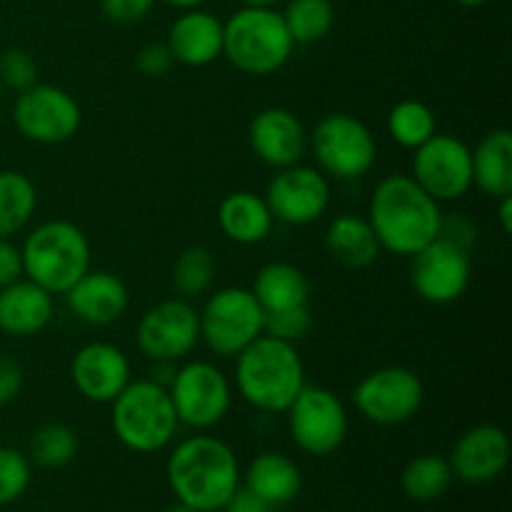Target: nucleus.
<instances>
[{
    "mask_svg": "<svg viewBox=\"0 0 512 512\" xmlns=\"http://www.w3.org/2000/svg\"><path fill=\"white\" fill-rule=\"evenodd\" d=\"M175 503L195 512H220L240 490L238 455L215 435H190L180 440L165 465Z\"/></svg>",
    "mask_w": 512,
    "mask_h": 512,
    "instance_id": "1",
    "label": "nucleus"
},
{
    "mask_svg": "<svg viewBox=\"0 0 512 512\" xmlns=\"http://www.w3.org/2000/svg\"><path fill=\"white\" fill-rule=\"evenodd\" d=\"M365 218L380 248L413 258L438 238L443 210L408 173H393L373 188Z\"/></svg>",
    "mask_w": 512,
    "mask_h": 512,
    "instance_id": "2",
    "label": "nucleus"
},
{
    "mask_svg": "<svg viewBox=\"0 0 512 512\" xmlns=\"http://www.w3.org/2000/svg\"><path fill=\"white\" fill-rule=\"evenodd\" d=\"M233 388L258 413H285L305 388V365L298 348L263 333L235 355Z\"/></svg>",
    "mask_w": 512,
    "mask_h": 512,
    "instance_id": "3",
    "label": "nucleus"
},
{
    "mask_svg": "<svg viewBox=\"0 0 512 512\" xmlns=\"http://www.w3.org/2000/svg\"><path fill=\"white\" fill-rule=\"evenodd\" d=\"M23 273L50 295H65L93 263V248L83 228L70 220H45L28 230L23 245Z\"/></svg>",
    "mask_w": 512,
    "mask_h": 512,
    "instance_id": "4",
    "label": "nucleus"
},
{
    "mask_svg": "<svg viewBox=\"0 0 512 512\" xmlns=\"http://www.w3.org/2000/svg\"><path fill=\"white\" fill-rule=\"evenodd\" d=\"M293 50L280 10L243 5L223 20V58L240 73L255 78L275 75L288 65Z\"/></svg>",
    "mask_w": 512,
    "mask_h": 512,
    "instance_id": "5",
    "label": "nucleus"
},
{
    "mask_svg": "<svg viewBox=\"0 0 512 512\" xmlns=\"http://www.w3.org/2000/svg\"><path fill=\"white\" fill-rule=\"evenodd\" d=\"M110 428L123 448L150 455L173 443L180 420L168 388L143 378L130 380L123 393L110 403Z\"/></svg>",
    "mask_w": 512,
    "mask_h": 512,
    "instance_id": "6",
    "label": "nucleus"
},
{
    "mask_svg": "<svg viewBox=\"0 0 512 512\" xmlns=\"http://www.w3.org/2000/svg\"><path fill=\"white\" fill-rule=\"evenodd\" d=\"M315 168L330 180H360L378 163V140L373 130L350 113H330L308 135Z\"/></svg>",
    "mask_w": 512,
    "mask_h": 512,
    "instance_id": "7",
    "label": "nucleus"
},
{
    "mask_svg": "<svg viewBox=\"0 0 512 512\" xmlns=\"http://www.w3.org/2000/svg\"><path fill=\"white\" fill-rule=\"evenodd\" d=\"M200 343L218 358H235L265 333V310L250 288L228 285L198 310Z\"/></svg>",
    "mask_w": 512,
    "mask_h": 512,
    "instance_id": "8",
    "label": "nucleus"
},
{
    "mask_svg": "<svg viewBox=\"0 0 512 512\" xmlns=\"http://www.w3.org/2000/svg\"><path fill=\"white\" fill-rule=\"evenodd\" d=\"M285 415L295 448L313 458H328L338 453L348 438V408L333 390L320 385L305 383Z\"/></svg>",
    "mask_w": 512,
    "mask_h": 512,
    "instance_id": "9",
    "label": "nucleus"
},
{
    "mask_svg": "<svg viewBox=\"0 0 512 512\" xmlns=\"http://www.w3.org/2000/svg\"><path fill=\"white\" fill-rule=\"evenodd\" d=\"M168 393L180 425L198 433L223 423L233 405V383L210 360H188L180 365Z\"/></svg>",
    "mask_w": 512,
    "mask_h": 512,
    "instance_id": "10",
    "label": "nucleus"
},
{
    "mask_svg": "<svg viewBox=\"0 0 512 512\" xmlns=\"http://www.w3.org/2000/svg\"><path fill=\"white\" fill-rule=\"evenodd\" d=\"M425 385L413 368L385 365L365 375L353 390V405L368 423L395 428L420 413Z\"/></svg>",
    "mask_w": 512,
    "mask_h": 512,
    "instance_id": "11",
    "label": "nucleus"
},
{
    "mask_svg": "<svg viewBox=\"0 0 512 512\" xmlns=\"http://www.w3.org/2000/svg\"><path fill=\"white\" fill-rule=\"evenodd\" d=\"M13 125L30 143L63 145L78 135L83 110L65 88L35 83L15 98Z\"/></svg>",
    "mask_w": 512,
    "mask_h": 512,
    "instance_id": "12",
    "label": "nucleus"
},
{
    "mask_svg": "<svg viewBox=\"0 0 512 512\" xmlns=\"http://www.w3.org/2000/svg\"><path fill=\"white\" fill-rule=\"evenodd\" d=\"M410 178L438 203H455L473 190L470 145L458 135L435 133L413 150Z\"/></svg>",
    "mask_w": 512,
    "mask_h": 512,
    "instance_id": "13",
    "label": "nucleus"
},
{
    "mask_svg": "<svg viewBox=\"0 0 512 512\" xmlns=\"http://www.w3.org/2000/svg\"><path fill=\"white\" fill-rule=\"evenodd\" d=\"M138 350L148 360H185L200 343V320L193 300L168 298L145 310L135 330Z\"/></svg>",
    "mask_w": 512,
    "mask_h": 512,
    "instance_id": "14",
    "label": "nucleus"
},
{
    "mask_svg": "<svg viewBox=\"0 0 512 512\" xmlns=\"http://www.w3.org/2000/svg\"><path fill=\"white\" fill-rule=\"evenodd\" d=\"M263 198L275 220L305 228V225L318 223L328 213L333 188H330L328 175H323L313 165L298 163L275 170Z\"/></svg>",
    "mask_w": 512,
    "mask_h": 512,
    "instance_id": "15",
    "label": "nucleus"
},
{
    "mask_svg": "<svg viewBox=\"0 0 512 512\" xmlns=\"http://www.w3.org/2000/svg\"><path fill=\"white\" fill-rule=\"evenodd\" d=\"M473 278L470 250L435 238L410 258V285L415 295L430 305L458 303Z\"/></svg>",
    "mask_w": 512,
    "mask_h": 512,
    "instance_id": "16",
    "label": "nucleus"
},
{
    "mask_svg": "<svg viewBox=\"0 0 512 512\" xmlns=\"http://www.w3.org/2000/svg\"><path fill=\"white\" fill-rule=\"evenodd\" d=\"M70 380L88 403L110 405L133 380V368H130V360L123 348L95 340V343L83 345L73 355Z\"/></svg>",
    "mask_w": 512,
    "mask_h": 512,
    "instance_id": "17",
    "label": "nucleus"
},
{
    "mask_svg": "<svg viewBox=\"0 0 512 512\" xmlns=\"http://www.w3.org/2000/svg\"><path fill=\"white\" fill-rule=\"evenodd\" d=\"M453 478L468 485H488L508 470L510 438L498 425H473L455 440L448 455Z\"/></svg>",
    "mask_w": 512,
    "mask_h": 512,
    "instance_id": "18",
    "label": "nucleus"
},
{
    "mask_svg": "<svg viewBox=\"0 0 512 512\" xmlns=\"http://www.w3.org/2000/svg\"><path fill=\"white\" fill-rule=\"evenodd\" d=\"M248 143L260 163L283 170L303 163L308 153V130L293 110L270 105L250 120Z\"/></svg>",
    "mask_w": 512,
    "mask_h": 512,
    "instance_id": "19",
    "label": "nucleus"
},
{
    "mask_svg": "<svg viewBox=\"0 0 512 512\" xmlns=\"http://www.w3.org/2000/svg\"><path fill=\"white\" fill-rule=\"evenodd\" d=\"M165 45L173 53L175 65L205 68L223 58V20L205 8L180 10L170 23Z\"/></svg>",
    "mask_w": 512,
    "mask_h": 512,
    "instance_id": "20",
    "label": "nucleus"
},
{
    "mask_svg": "<svg viewBox=\"0 0 512 512\" xmlns=\"http://www.w3.org/2000/svg\"><path fill=\"white\" fill-rule=\"evenodd\" d=\"M70 313L85 325L105 328V325L118 323L125 315L130 303L128 288L123 280L110 270L90 268L73 288L65 293Z\"/></svg>",
    "mask_w": 512,
    "mask_h": 512,
    "instance_id": "21",
    "label": "nucleus"
},
{
    "mask_svg": "<svg viewBox=\"0 0 512 512\" xmlns=\"http://www.w3.org/2000/svg\"><path fill=\"white\" fill-rule=\"evenodd\" d=\"M55 295L20 278L0 288V333L8 338H33L55 318Z\"/></svg>",
    "mask_w": 512,
    "mask_h": 512,
    "instance_id": "22",
    "label": "nucleus"
},
{
    "mask_svg": "<svg viewBox=\"0 0 512 512\" xmlns=\"http://www.w3.org/2000/svg\"><path fill=\"white\" fill-rule=\"evenodd\" d=\"M240 488L253 493L270 508H280V505L293 503L303 490V473H300L298 463L285 453H260L245 468L243 478H240Z\"/></svg>",
    "mask_w": 512,
    "mask_h": 512,
    "instance_id": "23",
    "label": "nucleus"
},
{
    "mask_svg": "<svg viewBox=\"0 0 512 512\" xmlns=\"http://www.w3.org/2000/svg\"><path fill=\"white\" fill-rule=\"evenodd\" d=\"M275 218L263 195L253 190H233L218 205V228L230 243L260 245L273 233Z\"/></svg>",
    "mask_w": 512,
    "mask_h": 512,
    "instance_id": "24",
    "label": "nucleus"
},
{
    "mask_svg": "<svg viewBox=\"0 0 512 512\" xmlns=\"http://www.w3.org/2000/svg\"><path fill=\"white\" fill-rule=\"evenodd\" d=\"M325 250L335 263L350 270H363L378 260L380 243L370 228L368 218L358 213L335 215L325 230Z\"/></svg>",
    "mask_w": 512,
    "mask_h": 512,
    "instance_id": "25",
    "label": "nucleus"
},
{
    "mask_svg": "<svg viewBox=\"0 0 512 512\" xmlns=\"http://www.w3.org/2000/svg\"><path fill=\"white\" fill-rule=\"evenodd\" d=\"M473 160V188L498 200L512 195V133L508 128H495L470 148Z\"/></svg>",
    "mask_w": 512,
    "mask_h": 512,
    "instance_id": "26",
    "label": "nucleus"
},
{
    "mask_svg": "<svg viewBox=\"0 0 512 512\" xmlns=\"http://www.w3.org/2000/svg\"><path fill=\"white\" fill-rule=\"evenodd\" d=\"M253 295L258 298L260 308L265 313H278V310L300 308V305H310V280L298 265L288 263V260H270L263 268L255 273L253 280Z\"/></svg>",
    "mask_w": 512,
    "mask_h": 512,
    "instance_id": "27",
    "label": "nucleus"
},
{
    "mask_svg": "<svg viewBox=\"0 0 512 512\" xmlns=\"http://www.w3.org/2000/svg\"><path fill=\"white\" fill-rule=\"evenodd\" d=\"M38 210V188L20 170H0V238L23 233Z\"/></svg>",
    "mask_w": 512,
    "mask_h": 512,
    "instance_id": "28",
    "label": "nucleus"
},
{
    "mask_svg": "<svg viewBox=\"0 0 512 512\" xmlns=\"http://www.w3.org/2000/svg\"><path fill=\"white\" fill-rule=\"evenodd\" d=\"M453 480L448 458L425 453L405 465L403 475H400V488L415 503H433L448 493Z\"/></svg>",
    "mask_w": 512,
    "mask_h": 512,
    "instance_id": "29",
    "label": "nucleus"
},
{
    "mask_svg": "<svg viewBox=\"0 0 512 512\" xmlns=\"http://www.w3.org/2000/svg\"><path fill=\"white\" fill-rule=\"evenodd\" d=\"M280 15L295 45L320 43L335 25L333 0H288Z\"/></svg>",
    "mask_w": 512,
    "mask_h": 512,
    "instance_id": "30",
    "label": "nucleus"
},
{
    "mask_svg": "<svg viewBox=\"0 0 512 512\" xmlns=\"http://www.w3.org/2000/svg\"><path fill=\"white\" fill-rule=\"evenodd\" d=\"M438 133V118L423 100H400L388 113V135L405 150H415Z\"/></svg>",
    "mask_w": 512,
    "mask_h": 512,
    "instance_id": "31",
    "label": "nucleus"
},
{
    "mask_svg": "<svg viewBox=\"0 0 512 512\" xmlns=\"http://www.w3.org/2000/svg\"><path fill=\"white\" fill-rule=\"evenodd\" d=\"M170 280L178 298L195 300L213 288L215 258L205 245H188L178 253L170 268Z\"/></svg>",
    "mask_w": 512,
    "mask_h": 512,
    "instance_id": "32",
    "label": "nucleus"
},
{
    "mask_svg": "<svg viewBox=\"0 0 512 512\" xmlns=\"http://www.w3.org/2000/svg\"><path fill=\"white\" fill-rule=\"evenodd\" d=\"M80 440L70 425L45 423L33 433L28 445V460L38 468L60 470L70 465L78 455Z\"/></svg>",
    "mask_w": 512,
    "mask_h": 512,
    "instance_id": "33",
    "label": "nucleus"
},
{
    "mask_svg": "<svg viewBox=\"0 0 512 512\" xmlns=\"http://www.w3.org/2000/svg\"><path fill=\"white\" fill-rule=\"evenodd\" d=\"M33 483V463L15 448H0V508L23 498Z\"/></svg>",
    "mask_w": 512,
    "mask_h": 512,
    "instance_id": "34",
    "label": "nucleus"
},
{
    "mask_svg": "<svg viewBox=\"0 0 512 512\" xmlns=\"http://www.w3.org/2000/svg\"><path fill=\"white\" fill-rule=\"evenodd\" d=\"M313 323L315 320L310 305L278 310V313H265V335L295 345L298 340L308 338L310 330H313Z\"/></svg>",
    "mask_w": 512,
    "mask_h": 512,
    "instance_id": "35",
    "label": "nucleus"
},
{
    "mask_svg": "<svg viewBox=\"0 0 512 512\" xmlns=\"http://www.w3.org/2000/svg\"><path fill=\"white\" fill-rule=\"evenodd\" d=\"M0 83L3 88L23 93L38 83V63L23 48H8L0 53Z\"/></svg>",
    "mask_w": 512,
    "mask_h": 512,
    "instance_id": "36",
    "label": "nucleus"
},
{
    "mask_svg": "<svg viewBox=\"0 0 512 512\" xmlns=\"http://www.w3.org/2000/svg\"><path fill=\"white\" fill-rule=\"evenodd\" d=\"M135 68L143 78L160 80L175 68V58L168 45H165V40L163 43H145L135 55Z\"/></svg>",
    "mask_w": 512,
    "mask_h": 512,
    "instance_id": "37",
    "label": "nucleus"
},
{
    "mask_svg": "<svg viewBox=\"0 0 512 512\" xmlns=\"http://www.w3.org/2000/svg\"><path fill=\"white\" fill-rule=\"evenodd\" d=\"M155 0H100L103 15L110 23L118 25H135L148 18L153 10Z\"/></svg>",
    "mask_w": 512,
    "mask_h": 512,
    "instance_id": "38",
    "label": "nucleus"
},
{
    "mask_svg": "<svg viewBox=\"0 0 512 512\" xmlns=\"http://www.w3.org/2000/svg\"><path fill=\"white\" fill-rule=\"evenodd\" d=\"M25 385V370L13 355L0 353V408L10 405Z\"/></svg>",
    "mask_w": 512,
    "mask_h": 512,
    "instance_id": "39",
    "label": "nucleus"
},
{
    "mask_svg": "<svg viewBox=\"0 0 512 512\" xmlns=\"http://www.w3.org/2000/svg\"><path fill=\"white\" fill-rule=\"evenodd\" d=\"M475 233H478V230H475L473 220L465 218L463 213H453V218H448V215L443 213L438 238L450 240V243L460 245V248H465V250H470L475 245Z\"/></svg>",
    "mask_w": 512,
    "mask_h": 512,
    "instance_id": "40",
    "label": "nucleus"
},
{
    "mask_svg": "<svg viewBox=\"0 0 512 512\" xmlns=\"http://www.w3.org/2000/svg\"><path fill=\"white\" fill-rule=\"evenodd\" d=\"M25 278L23 273V253L13 238H0V288Z\"/></svg>",
    "mask_w": 512,
    "mask_h": 512,
    "instance_id": "41",
    "label": "nucleus"
},
{
    "mask_svg": "<svg viewBox=\"0 0 512 512\" xmlns=\"http://www.w3.org/2000/svg\"><path fill=\"white\" fill-rule=\"evenodd\" d=\"M220 512H273V508H270L268 503H263L260 498H255V495L248 493L245 488H240Z\"/></svg>",
    "mask_w": 512,
    "mask_h": 512,
    "instance_id": "42",
    "label": "nucleus"
},
{
    "mask_svg": "<svg viewBox=\"0 0 512 512\" xmlns=\"http://www.w3.org/2000/svg\"><path fill=\"white\" fill-rule=\"evenodd\" d=\"M150 375L148 378L153 380V383L163 385V388H170V383H173L175 373H178V363H170V360H150Z\"/></svg>",
    "mask_w": 512,
    "mask_h": 512,
    "instance_id": "43",
    "label": "nucleus"
},
{
    "mask_svg": "<svg viewBox=\"0 0 512 512\" xmlns=\"http://www.w3.org/2000/svg\"><path fill=\"white\" fill-rule=\"evenodd\" d=\"M498 223L505 235L512 233V195L498 198Z\"/></svg>",
    "mask_w": 512,
    "mask_h": 512,
    "instance_id": "44",
    "label": "nucleus"
},
{
    "mask_svg": "<svg viewBox=\"0 0 512 512\" xmlns=\"http://www.w3.org/2000/svg\"><path fill=\"white\" fill-rule=\"evenodd\" d=\"M160 3L170 5L175 10H190V8H203L208 0H160Z\"/></svg>",
    "mask_w": 512,
    "mask_h": 512,
    "instance_id": "45",
    "label": "nucleus"
},
{
    "mask_svg": "<svg viewBox=\"0 0 512 512\" xmlns=\"http://www.w3.org/2000/svg\"><path fill=\"white\" fill-rule=\"evenodd\" d=\"M243 5H250V8H275L283 0H240Z\"/></svg>",
    "mask_w": 512,
    "mask_h": 512,
    "instance_id": "46",
    "label": "nucleus"
},
{
    "mask_svg": "<svg viewBox=\"0 0 512 512\" xmlns=\"http://www.w3.org/2000/svg\"><path fill=\"white\" fill-rule=\"evenodd\" d=\"M458 5H463V8H480V5H485L488 0H455Z\"/></svg>",
    "mask_w": 512,
    "mask_h": 512,
    "instance_id": "47",
    "label": "nucleus"
},
{
    "mask_svg": "<svg viewBox=\"0 0 512 512\" xmlns=\"http://www.w3.org/2000/svg\"><path fill=\"white\" fill-rule=\"evenodd\" d=\"M165 512H195V510H190V508H185V505L175 503V505H170V508L165 510Z\"/></svg>",
    "mask_w": 512,
    "mask_h": 512,
    "instance_id": "48",
    "label": "nucleus"
},
{
    "mask_svg": "<svg viewBox=\"0 0 512 512\" xmlns=\"http://www.w3.org/2000/svg\"><path fill=\"white\" fill-rule=\"evenodd\" d=\"M3 90H5V88H3V83H0V98H3Z\"/></svg>",
    "mask_w": 512,
    "mask_h": 512,
    "instance_id": "49",
    "label": "nucleus"
}]
</instances>
